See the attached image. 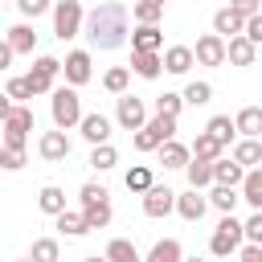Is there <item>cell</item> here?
<instances>
[{
	"instance_id": "6",
	"label": "cell",
	"mask_w": 262,
	"mask_h": 262,
	"mask_svg": "<svg viewBox=\"0 0 262 262\" xmlns=\"http://www.w3.org/2000/svg\"><path fill=\"white\" fill-rule=\"evenodd\" d=\"M192 53H196V61H201V66H225V61H229V41H225V37H217V33H205V37L196 41V49H192Z\"/></svg>"
},
{
	"instance_id": "7",
	"label": "cell",
	"mask_w": 262,
	"mask_h": 262,
	"mask_svg": "<svg viewBox=\"0 0 262 262\" xmlns=\"http://www.w3.org/2000/svg\"><path fill=\"white\" fill-rule=\"evenodd\" d=\"M57 74H61V61H57V57H37L33 70H29V86H33V94H49Z\"/></svg>"
},
{
	"instance_id": "22",
	"label": "cell",
	"mask_w": 262,
	"mask_h": 262,
	"mask_svg": "<svg viewBox=\"0 0 262 262\" xmlns=\"http://www.w3.org/2000/svg\"><path fill=\"white\" fill-rule=\"evenodd\" d=\"M82 213H86L90 229H106L111 225V201H82Z\"/></svg>"
},
{
	"instance_id": "26",
	"label": "cell",
	"mask_w": 262,
	"mask_h": 262,
	"mask_svg": "<svg viewBox=\"0 0 262 262\" xmlns=\"http://www.w3.org/2000/svg\"><path fill=\"white\" fill-rule=\"evenodd\" d=\"M254 53H258V45L250 37H233L229 41V61L233 66H254Z\"/></svg>"
},
{
	"instance_id": "1",
	"label": "cell",
	"mask_w": 262,
	"mask_h": 262,
	"mask_svg": "<svg viewBox=\"0 0 262 262\" xmlns=\"http://www.w3.org/2000/svg\"><path fill=\"white\" fill-rule=\"evenodd\" d=\"M86 41L94 49H119L127 41V4L106 0L86 16Z\"/></svg>"
},
{
	"instance_id": "38",
	"label": "cell",
	"mask_w": 262,
	"mask_h": 262,
	"mask_svg": "<svg viewBox=\"0 0 262 262\" xmlns=\"http://www.w3.org/2000/svg\"><path fill=\"white\" fill-rule=\"evenodd\" d=\"M57 258H61V250H57L53 237H37L33 242V262H57Z\"/></svg>"
},
{
	"instance_id": "30",
	"label": "cell",
	"mask_w": 262,
	"mask_h": 262,
	"mask_svg": "<svg viewBox=\"0 0 262 262\" xmlns=\"http://www.w3.org/2000/svg\"><path fill=\"white\" fill-rule=\"evenodd\" d=\"M57 229L66 233V237H82V233H90V225H86V213H57Z\"/></svg>"
},
{
	"instance_id": "21",
	"label": "cell",
	"mask_w": 262,
	"mask_h": 262,
	"mask_svg": "<svg viewBox=\"0 0 262 262\" xmlns=\"http://www.w3.org/2000/svg\"><path fill=\"white\" fill-rule=\"evenodd\" d=\"M37 205H41V213L57 217V213H66V192H61L57 184H45V188L37 192Z\"/></svg>"
},
{
	"instance_id": "19",
	"label": "cell",
	"mask_w": 262,
	"mask_h": 262,
	"mask_svg": "<svg viewBox=\"0 0 262 262\" xmlns=\"http://www.w3.org/2000/svg\"><path fill=\"white\" fill-rule=\"evenodd\" d=\"M131 70L139 74V78H160V70H164V57L160 53H131Z\"/></svg>"
},
{
	"instance_id": "20",
	"label": "cell",
	"mask_w": 262,
	"mask_h": 262,
	"mask_svg": "<svg viewBox=\"0 0 262 262\" xmlns=\"http://www.w3.org/2000/svg\"><path fill=\"white\" fill-rule=\"evenodd\" d=\"M221 151H225V147H221L209 131H201V135L192 139V160H209V164H217V160H221Z\"/></svg>"
},
{
	"instance_id": "51",
	"label": "cell",
	"mask_w": 262,
	"mask_h": 262,
	"mask_svg": "<svg viewBox=\"0 0 262 262\" xmlns=\"http://www.w3.org/2000/svg\"><path fill=\"white\" fill-rule=\"evenodd\" d=\"M242 262H262V246H242Z\"/></svg>"
},
{
	"instance_id": "55",
	"label": "cell",
	"mask_w": 262,
	"mask_h": 262,
	"mask_svg": "<svg viewBox=\"0 0 262 262\" xmlns=\"http://www.w3.org/2000/svg\"><path fill=\"white\" fill-rule=\"evenodd\" d=\"M20 262H33V258H20Z\"/></svg>"
},
{
	"instance_id": "32",
	"label": "cell",
	"mask_w": 262,
	"mask_h": 262,
	"mask_svg": "<svg viewBox=\"0 0 262 262\" xmlns=\"http://www.w3.org/2000/svg\"><path fill=\"white\" fill-rule=\"evenodd\" d=\"M4 131H20V135H29V131H33V111H29V106H12V111L4 115Z\"/></svg>"
},
{
	"instance_id": "41",
	"label": "cell",
	"mask_w": 262,
	"mask_h": 262,
	"mask_svg": "<svg viewBox=\"0 0 262 262\" xmlns=\"http://www.w3.org/2000/svg\"><path fill=\"white\" fill-rule=\"evenodd\" d=\"M147 127L164 139V143H172V135H176V119H168V115H156V119H147Z\"/></svg>"
},
{
	"instance_id": "14",
	"label": "cell",
	"mask_w": 262,
	"mask_h": 262,
	"mask_svg": "<svg viewBox=\"0 0 262 262\" xmlns=\"http://www.w3.org/2000/svg\"><path fill=\"white\" fill-rule=\"evenodd\" d=\"M192 61H196V53H192L188 45H172V49H164V70H168V74H188Z\"/></svg>"
},
{
	"instance_id": "17",
	"label": "cell",
	"mask_w": 262,
	"mask_h": 262,
	"mask_svg": "<svg viewBox=\"0 0 262 262\" xmlns=\"http://www.w3.org/2000/svg\"><path fill=\"white\" fill-rule=\"evenodd\" d=\"M233 123H237V131H242L246 139H258V135H262V106H242Z\"/></svg>"
},
{
	"instance_id": "52",
	"label": "cell",
	"mask_w": 262,
	"mask_h": 262,
	"mask_svg": "<svg viewBox=\"0 0 262 262\" xmlns=\"http://www.w3.org/2000/svg\"><path fill=\"white\" fill-rule=\"evenodd\" d=\"M82 262H111V258H106V254H102V258H98V254H90V258H82Z\"/></svg>"
},
{
	"instance_id": "28",
	"label": "cell",
	"mask_w": 262,
	"mask_h": 262,
	"mask_svg": "<svg viewBox=\"0 0 262 262\" xmlns=\"http://www.w3.org/2000/svg\"><path fill=\"white\" fill-rule=\"evenodd\" d=\"M233 160H237L242 168H258V164H262V143H258V139H242V143L233 147Z\"/></svg>"
},
{
	"instance_id": "10",
	"label": "cell",
	"mask_w": 262,
	"mask_h": 262,
	"mask_svg": "<svg viewBox=\"0 0 262 262\" xmlns=\"http://www.w3.org/2000/svg\"><path fill=\"white\" fill-rule=\"evenodd\" d=\"M205 209H209V196H205L201 188H188V192H180V196H176V213H180L184 221H201V217H205Z\"/></svg>"
},
{
	"instance_id": "34",
	"label": "cell",
	"mask_w": 262,
	"mask_h": 262,
	"mask_svg": "<svg viewBox=\"0 0 262 262\" xmlns=\"http://www.w3.org/2000/svg\"><path fill=\"white\" fill-rule=\"evenodd\" d=\"M242 201V192L237 188H225V184H217L213 192H209V205L213 209H221V213H233V205Z\"/></svg>"
},
{
	"instance_id": "39",
	"label": "cell",
	"mask_w": 262,
	"mask_h": 262,
	"mask_svg": "<svg viewBox=\"0 0 262 262\" xmlns=\"http://www.w3.org/2000/svg\"><path fill=\"white\" fill-rule=\"evenodd\" d=\"M209 98H213V86L209 82H188V90H184V102L188 106H205Z\"/></svg>"
},
{
	"instance_id": "16",
	"label": "cell",
	"mask_w": 262,
	"mask_h": 262,
	"mask_svg": "<svg viewBox=\"0 0 262 262\" xmlns=\"http://www.w3.org/2000/svg\"><path fill=\"white\" fill-rule=\"evenodd\" d=\"M213 176H217V184H225V188H237V184L246 180V168H242L237 160H217V164H213Z\"/></svg>"
},
{
	"instance_id": "37",
	"label": "cell",
	"mask_w": 262,
	"mask_h": 262,
	"mask_svg": "<svg viewBox=\"0 0 262 262\" xmlns=\"http://www.w3.org/2000/svg\"><path fill=\"white\" fill-rule=\"evenodd\" d=\"M119 164V151L111 147V143H98L94 151H90V168H98V172H106V168H115Z\"/></svg>"
},
{
	"instance_id": "36",
	"label": "cell",
	"mask_w": 262,
	"mask_h": 262,
	"mask_svg": "<svg viewBox=\"0 0 262 262\" xmlns=\"http://www.w3.org/2000/svg\"><path fill=\"white\" fill-rule=\"evenodd\" d=\"M127 82H131V70H127V66H115V70H106V78H102V86H106L111 94H127Z\"/></svg>"
},
{
	"instance_id": "13",
	"label": "cell",
	"mask_w": 262,
	"mask_h": 262,
	"mask_svg": "<svg viewBox=\"0 0 262 262\" xmlns=\"http://www.w3.org/2000/svg\"><path fill=\"white\" fill-rule=\"evenodd\" d=\"M37 151H41L45 160H66V156H70V139H66V131H45L41 143H37Z\"/></svg>"
},
{
	"instance_id": "35",
	"label": "cell",
	"mask_w": 262,
	"mask_h": 262,
	"mask_svg": "<svg viewBox=\"0 0 262 262\" xmlns=\"http://www.w3.org/2000/svg\"><path fill=\"white\" fill-rule=\"evenodd\" d=\"M106 258H111V262H143V258H139V250H135L127 237H115V242L106 246Z\"/></svg>"
},
{
	"instance_id": "44",
	"label": "cell",
	"mask_w": 262,
	"mask_h": 262,
	"mask_svg": "<svg viewBox=\"0 0 262 262\" xmlns=\"http://www.w3.org/2000/svg\"><path fill=\"white\" fill-rule=\"evenodd\" d=\"M229 8H233L237 16H246V20H250V16H258V12H262V0H229Z\"/></svg>"
},
{
	"instance_id": "9",
	"label": "cell",
	"mask_w": 262,
	"mask_h": 262,
	"mask_svg": "<svg viewBox=\"0 0 262 262\" xmlns=\"http://www.w3.org/2000/svg\"><path fill=\"white\" fill-rule=\"evenodd\" d=\"M61 74H66V82H70V86L90 82V53H86V49H74V53L61 61Z\"/></svg>"
},
{
	"instance_id": "4",
	"label": "cell",
	"mask_w": 262,
	"mask_h": 262,
	"mask_svg": "<svg viewBox=\"0 0 262 262\" xmlns=\"http://www.w3.org/2000/svg\"><path fill=\"white\" fill-rule=\"evenodd\" d=\"M53 33L61 41H70V37L82 33V4L78 0H57V8H53Z\"/></svg>"
},
{
	"instance_id": "33",
	"label": "cell",
	"mask_w": 262,
	"mask_h": 262,
	"mask_svg": "<svg viewBox=\"0 0 262 262\" xmlns=\"http://www.w3.org/2000/svg\"><path fill=\"white\" fill-rule=\"evenodd\" d=\"M131 16H135L139 25H160V16H164V4H151V0H135V4H131Z\"/></svg>"
},
{
	"instance_id": "11",
	"label": "cell",
	"mask_w": 262,
	"mask_h": 262,
	"mask_svg": "<svg viewBox=\"0 0 262 262\" xmlns=\"http://www.w3.org/2000/svg\"><path fill=\"white\" fill-rule=\"evenodd\" d=\"M213 33H217V37H225V41L246 37V16H237L233 8H221V12L213 16Z\"/></svg>"
},
{
	"instance_id": "23",
	"label": "cell",
	"mask_w": 262,
	"mask_h": 262,
	"mask_svg": "<svg viewBox=\"0 0 262 262\" xmlns=\"http://www.w3.org/2000/svg\"><path fill=\"white\" fill-rule=\"evenodd\" d=\"M33 45H37V33L29 25H12L8 29V49L12 53H33Z\"/></svg>"
},
{
	"instance_id": "27",
	"label": "cell",
	"mask_w": 262,
	"mask_h": 262,
	"mask_svg": "<svg viewBox=\"0 0 262 262\" xmlns=\"http://www.w3.org/2000/svg\"><path fill=\"white\" fill-rule=\"evenodd\" d=\"M160 164H164V168H188L192 160H188V147L172 139V143H164V147H160Z\"/></svg>"
},
{
	"instance_id": "12",
	"label": "cell",
	"mask_w": 262,
	"mask_h": 262,
	"mask_svg": "<svg viewBox=\"0 0 262 262\" xmlns=\"http://www.w3.org/2000/svg\"><path fill=\"white\" fill-rule=\"evenodd\" d=\"M160 45H164L160 25H139L131 33V53H160Z\"/></svg>"
},
{
	"instance_id": "29",
	"label": "cell",
	"mask_w": 262,
	"mask_h": 262,
	"mask_svg": "<svg viewBox=\"0 0 262 262\" xmlns=\"http://www.w3.org/2000/svg\"><path fill=\"white\" fill-rule=\"evenodd\" d=\"M184 172H188V188H205V184H217V176H213V164H209V160H192Z\"/></svg>"
},
{
	"instance_id": "18",
	"label": "cell",
	"mask_w": 262,
	"mask_h": 262,
	"mask_svg": "<svg viewBox=\"0 0 262 262\" xmlns=\"http://www.w3.org/2000/svg\"><path fill=\"white\" fill-rule=\"evenodd\" d=\"M242 201L254 205V213H262V168H250L242 180Z\"/></svg>"
},
{
	"instance_id": "40",
	"label": "cell",
	"mask_w": 262,
	"mask_h": 262,
	"mask_svg": "<svg viewBox=\"0 0 262 262\" xmlns=\"http://www.w3.org/2000/svg\"><path fill=\"white\" fill-rule=\"evenodd\" d=\"M180 106H184V94H168V90H164V94L156 98V115H168V119H176V115H180Z\"/></svg>"
},
{
	"instance_id": "5",
	"label": "cell",
	"mask_w": 262,
	"mask_h": 262,
	"mask_svg": "<svg viewBox=\"0 0 262 262\" xmlns=\"http://www.w3.org/2000/svg\"><path fill=\"white\" fill-rule=\"evenodd\" d=\"M115 119H119V127H127V131H143V127H147V106H143V98H135V94H119Z\"/></svg>"
},
{
	"instance_id": "42",
	"label": "cell",
	"mask_w": 262,
	"mask_h": 262,
	"mask_svg": "<svg viewBox=\"0 0 262 262\" xmlns=\"http://www.w3.org/2000/svg\"><path fill=\"white\" fill-rule=\"evenodd\" d=\"M156 147H164V139L151 131V127H143V131H135V151H156Z\"/></svg>"
},
{
	"instance_id": "15",
	"label": "cell",
	"mask_w": 262,
	"mask_h": 262,
	"mask_svg": "<svg viewBox=\"0 0 262 262\" xmlns=\"http://www.w3.org/2000/svg\"><path fill=\"white\" fill-rule=\"evenodd\" d=\"M82 135H86L94 147L106 143V139H111V119H106V115H86V119H82Z\"/></svg>"
},
{
	"instance_id": "48",
	"label": "cell",
	"mask_w": 262,
	"mask_h": 262,
	"mask_svg": "<svg viewBox=\"0 0 262 262\" xmlns=\"http://www.w3.org/2000/svg\"><path fill=\"white\" fill-rule=\"evenodd\" d=\"M111 192L102 188V184H82V201H106Z\"/></svg>"
},
{
	"instance_id": "24",
	"label": "cell",
	"mask_w": 262,
	"mask_h": 262,
	"mask_svg": "<svg viewBox=\"0 0 262 262\" xmlns=\"http://www.w3.org/2000/svg\"><path fill=\"white\" fill-rule=\"evenodd\" d=\"M205 131H209V135H213V139H217V143H221V147H229V139H233V135H237V123H233V119H229V115H213V119H209V127H205Z\"/></svg>"
},
{
	"instance_id": "45",
	"label": "cell",
	"mask_w": 262,
	"mask_h": 262,
	"mask_svg": "<svg viewBox=\"0 0 262 262\" xmlns=\"http://www.w3.org/2000/svg\"><path fill=\"white\" fill-rule=\"evenodd\" d=\"M20 164H25V151H12V147L0 151V168H4V172H16Z\"/></svg>"
},
{
	"instance_id": "50",
	"label": "cell",
	"mask_w": 262,
	"mask_h": 262,
	"mask_svg": "<svg viewBox=\"0 0 262 262\" xmlns=\"http://www.w3.org/2000/svg\"><path fill=\"white\" fill-rule=\"evenodd\" d=\"M25 139L29 135H20V131H4V147H12V151H25Z\"/></svg>"
},
{
	"instance_id": "49",
	"label": "cell",
	"mask_w": 262,
	"mask_h": 262,
	"mask_svg": "<svg viewBox=\"0 0 262 262\" xmlns=\"http://www.w3.org/2000/svg\"><path fill=\"white\" fill-rule=\"evenodd\" d=\"M246 37H250V41H254V45H258V41H262V12H258V16H250V20H246Z\"/></svg>"
},
{
	"instance_id": "31",
	"label": "cell",
	"mask_w": 262,
	"mask_h": 262,
	"mask_svg": "<svg viewBox=\"0 0 262 262\" xmlns=\"http://www.w3.org/2000/svg\"><path fill=\"white\" fill-rule=\"evenodd\" d=\"M143 262H184V258H180V242H176V237L156 242V246H151V254H147Z\"/></svg>"
},
{
	"instance_id": "46",
	"label": "cell",
	"mask_w": 262,
	"mask_h": 262,
	"mask_svg": "<svg viewBox=\"0 0 262 262\" xmlns=\"http://www.w3.org/2000/svg\"><path fill=\"white\" fill-rule=\"evenodd\" d=\"M246 242H250V246H262V213H254V217L246 221Z\"/></svg>"
},
{
	"instance_id": "25",
	"label": "cell",
	"mask_w": 262,
	"mask_h": 262,
	"mask_svg": "<svg viewBox=\"0 0 262 262\" xmlns=\"http://www.w3.org/2000/svg\"><path fill=\"white\" fill-rule=\"evenodd\" d=\"M123 184H127V192H151V188H156V180H151V168H147V164H135V168L123 176Z\"/></svg>"
},
{
	"instance_id": "3",
	"label": "cell",
	"mask_w": 262,
	"mask_h": 262,
	"mask_svg": "<svg viewBox=\"0 0 262 262\" xmlns=\"http://www.w3.org/2000/svg\"><path fill=\"white\" fill-rule=\"evenodd\" d=\"M242 237H246V225L242 221H233V213H225L221 217V225L213 229V237H209V250L217 254V258H225V254H233L237 246H242Z\"/></svg>"
},
{
	"instance_id": "54",
	"label": "cell",
	"mask_w": 262,
	"mask_h": 262,
	"mask_svg": "<svg viewBox=\"0 0 262 262\" xmlns=\"http://www.w3.org/2000/svg\"><path fill=\"white\" fill-rule=\"evenodd\" d=\"M151 4H164V0H151Z\"/></svg>"
},
{
	"instance_id": "2",
	"label": "cell",
	"mask_w": 262,
	"mask_h": 262,
	"mask_svg": "<svg viewBox=\"0 0 262 262\" xmlns=\"http://www.w3.org/2000/svg\"><path fill=\"white\" fill-rule=\"evenodd\" d=\"M82 98H78V90L74 86H57L53 90V123H57V131H70V127H82Z\"/></svg>"
},
{
	"instance_id": "47",
	"label": "cell",
	"mask_w": 262,
	"mask_h": 262,
	"mask_svg": "<svg viewBox=\"0 0 262 262\" xmlns=\"http://www.w3.org/2000/svg\"><path fill=\"white\" fill-rule=\"evenodd\" d=\"M16 8H20L25 16H41V12L49 8V0H16Z\"/></svg>"
},
{
	"instance_id": "53",
	"label": "cell",
	"mask_w": 262,
	"mask_h": 262,
	"mask_svg": "<svg viewBox=\"0 0 262 262\" xmlns=\"http://www.w3.org/2000/svg\"><path fill=\"white\" fill-rule=\"evenodd\" d=\"M184 262H201V258H184Z\"/></svg>"
},
{
	"instance_id": "8",
	"label": "cell",
	"mask_w": 262,
	"mask_h": 262,
	"mask_svg": "<svg viewBox=\"0 0 262 262\" xmlns=\"http://www.w3.org/2000/svg\"><path fill=\"white\" fill-rule=\"evenodd\" d=\"M176 196H180V192L156 184L151 192H143V213H147V217H168V213L176 209Z\"/></svg>"
},
{
	"instance_id": "43",
	"label": "cell",
	"mask_w": 262,
	"mask_h": 262,
	"mask_svg": "<svg viewBox=\"0 0 262 262\" xmlns=\"http://www.w3.org/2000/svg\"><path fill=\"white\" fill-rule=\"evenodd\" d=\"M8 98H33V86H29V78H8V90H4Z\"/></svg>"
}]
</instances>
